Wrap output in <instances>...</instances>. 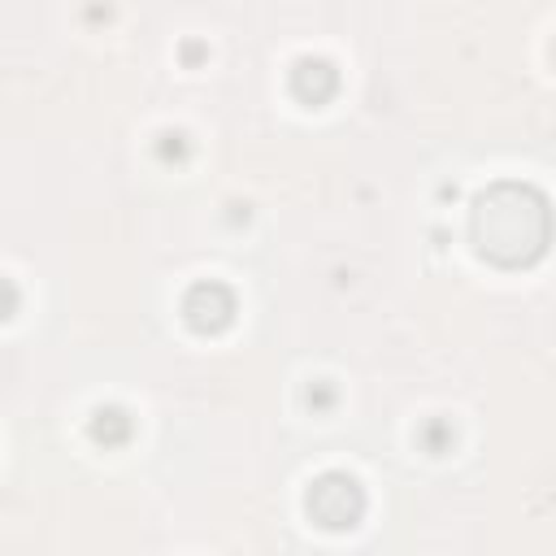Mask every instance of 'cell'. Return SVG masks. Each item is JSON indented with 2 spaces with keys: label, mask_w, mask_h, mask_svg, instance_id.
<instances>
[{
  "label": "cell",
  "mask_w": 556,
  "mask_h": 556,
  "mask_svg": "<svg viewBox=\"0 0 556 556\" xmlns=\"http://www.w3.org/2000/svg\"><path fill=\"white\" fill-rule=\"evenodd\" d=\"M473 230H478V248L491 261H504V265L534 261L547 243V204L530 187L504 182L478 200Z\"/></svg>",
  "instance_id": "6da1fadb"
},
{
  "label": "cell",
  "mask_w": 556,
  "mask_h": 556,
  "mask_svg": "<svg viewBox=\"0 0 556 556\" xmlns=\"http://www.w3.org/2000/svg\"><path fill=\"white\" fill-rule=\"evenodd\" d=\"M308 508H313V517H317L321 526H352V521L361 517V508H365V495H361V486H356L352 478L326 473V478L313 486Z\"/></svg>",
  "instance_id": "7a4b0ae2"
},
{
  "label": "cell",
  "mask_w": 556,
  "mask_h": 556,
  "mask_svg": "<svg viewBox=\"0 0 556 556\" xmlns=\"http://www.w3.org/2000/svg\"><path fill=\"white\" fill-rule=\"evenodd\" d=\"M230 291L226 287H217V282H208V287H195L191 295H187V317H191V326H200V330H217V326H226L230 321Z\"/></svg>",
  "instance_id": "3957f363"
}]
</instances>
